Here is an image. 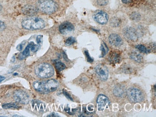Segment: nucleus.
Listing matches in <instances>:
<instances>
[{"instance_id":"1","label":"nucleus","mask_w":156,"mask_h":117,"mask_svg":"<svg viewBox=\"0 0 156 117\" xmlns=\"http://www.w3.org/2000/svg\"><path fill=\"white\" fill-rule=\"evenodd\" d=\"M33 86L37 91L48 94L57 90L59 87V83L56 80L51 79L47 81H35Z\"/></svg>"},{"instance_id":"2","label":"nucleus","mask_w":156,"mask_h":117,"mask_svg":"<svg viewBox=\"0 0 156 117\" xmlns=\"http://www.w3.org/2000/svg\"><path fill=\"white\" fill-rule=\"evenodd\" d=\"M22 26L27 30H37L44 28L45 27V23L41 18L31 17L24 20L22 22Z\"/></svg>"},{"instance_id":"3","label":"nucleus","mask_w":156,"mask_h":117,"mask_svg":"<svg viewBox=\"0 0 156 117\" xmlns=\"http://www.w3.org/2000/svg\"><path fill=\"white\" fill-rule=\"evenodd\" d=\"M37 76L41 78L45 79L51 77L54 75L55 71L52 66L46 63L39 64L35 68Z\"/></svg>"},{"instance_id":"4","label":"nucleus","mask_w":156,"mask_h":117,"mask_svg":"<svg viewBox=\"0 0 156 117\" xmlns=\"http://www.w3.org/2000/svg\"><path fill=\"white\" fill-rule=\"evenodd\" d=\"M37 6L40 10L47 14H52L57 8L56 4L52 0H39Z\"/></svg>"},{"instance_id":"5","label":"nucleus","mask_w":156,"mask_h":117,"mask_svg":"<svg viewBox=\"0 0 156 117\" xmlns=\"http://www.w3.org/2000/svg\"><path fill=\"white\" fill-rule=\"evenodd\" d=\"M126 94L128 99L132 102H140L144 99V96L141 91L136 88H130L127 91Z\"/></svg>"},{"instance_id":"6","label":"nucleus","mask_w":156,"mask_h":117,"mask_svg":"<svg viewBox=\"0 0 156 117\" xmlns=\"http://www.w3.org/2000/svg\"><path fill=\"white\" fill-rule=\"evenodd\" d=\"M14 98L15 101L19 103L27 104L29 102L28 95L21 90H17L14 93Z\"/></svg>"},{"instance_id":"7","label":"nucleus","mask_w":156,"mask_h":117,"mask_svg":"<svg viewBox=\"0 0 156 117\" xmlns=\"http://www.w3.org/2000/svg\"><path fill=\"white\" fill-rule=\"evenodd\" d=\"M97 74L103 81L107 80L109 76V71L107 68L102 64H99L95 68Z\"/></svg>"},{"instance_id":"8","label":"nucleus","mask_w":156,"mask_h":117,"mask_svg":"<svg viewBox=\"0 0 156 117\" xmlns=\"http://www.w3.org/2000/svg\"><path fill=\"white\" fill-rule=\"evenodd\" d=\"M124 36L128 40L132 41H136L138 39V34L136 31L131 27H126L123 30Z\"/></svg>"},{"instance_id":"9","label":"nucleus","mask_w":156,"mask_h":117,"mask_svg":"<svg viewBox=\"0 0 156 117\" xmlns=\"http://www.w3.org/2000/svg\"><path fill=\"white\" fill-rule=\"evenodd\" d=\"M95 21L101 25L106 24L108 21V16L106 12L103 11H98L93 16Z\"/></svg>"},{"instance_id":"10","label":"nucleus","mask_w":156,"mask_h":117,"mask_svg":"<svg viewBox=\"0 0 156 117\" xmlns=\"http://www.w3.org/2000/svg\"><path fill=\"white\" fill-rule=\"evenodd\" d=\"M109 99L103 95L98 96L97 98L98 109L100 112H102L109 104Z\"/></svg>"},{"instance_id":"11","label":"nucleus","mask_w":156,"mask_h":117,"mask_svg":"<svg viewBox=\"0 0 156 117\" xmlns=\"http://www.w3.org/2000/svg\"><path fill=\"white\" fill-rule=\"evenodd\" d=\"M74 29H75V27L74 25L69 22H65L62 23L59 27V31L60 33L63 35H66L70 33L73 31H74Z\"/></svg>"},{"instance_id":"12","label":"nucleus","mask_w":156,"mask_h":117,"mask_svg":"<svg viewBox=\"0 0 156 117\" xmlns=\"http://www.w3.org/2000/svg\"><path fill=\"white\" fill-rule=\"evenodd\" d=\"M109 41L113 46L120 47L123 44V41L119 35L116 34H111L109 36Z\"/></svg>"},{"instance_id":"13","label":"nucleus","mask_w":156,"mask_h":117,"mask_svg":"<svg viewBox=\"0 0 156 117\" xmlns=\"http://www.w3.org/2000/svg\"><path fill=\"white\" fill-rule=\"evenodd\" d=\"M126 93V91L125 87L120 84L116 86L113 90V94L114 96L119 98L124 97Z\"/></svg>"},{"instance_id":"14","label":"nucleus","mask_w":156,"mask_h":117,"mask_svg":"<svg viewBox=\"0 0 156 117\" xmlns=\"http://www.w3.org/2000/svg\"><path fill=\"white\" fill-rule=\"evenodd\" d=\"M37 9L36 7L32 6H26L22 9V12L25 15H33L37 12Z\"/></svg>"},{"instance_id":"15","label":"nucleus","mask_w":156,"mask_h":117,"mask_svg":"<svg viewBox=\"0 0 156 117\" xmlns=\"http://www.w3.org/2000/svg\"><path fill=\"white\" fill-rule=\"evenodd\" d=\"M109 59L111 62L113 63H119L121 61L120 54L115 51L111 52L109 55Z\"/></svg>"},{"instance_id":"16","label":"nucleus","mask_w":156,"mask_h":117,"mask_svg":"<svg viewBox=\"0 0 156 117\" xmlns=\"http://www.w3.org/2000/svg\"><path fill=\"white\" fill-rule=\"evenodd\" d=\"M130 56L132 59L136 61V62H142L143 60V56L142 55L136 51L132 52L130 54Z\"/></svg>"},{"instance_id":"17","label":"nucleus","mask_w":156,"mask_h":117,"mask_svg":"<svg viewBox=\"0 0 156 117\" xmlns=\"http://www.w3.org/2000/svg\"><path fill=\"white\" fill-rule=\"evenodd\" d=\"M32 43H33V42H30V44L27 45L22 53H21V55H20V58H19L20 60H23L25 58L28 56V55H30V50L31 46Z\"/></svg>"},{"instance_id":"18","label":"nucleus","mask_w":156,"mask_h":117,"mask_svg":"<svg viewBox=\"0 0 156 117\" xmlns=\"http://www.w3.org/2000/svg\"><path fill=\"white\" fill-rule=\"evenodd\" d=\"M54 64H55L56 69L59 71H62V70H65L66 68V65L59 60H55L54 61Z\"/></svg>"},{"instance_id":"19","label":"nucleus","mask_w":156,"mask_h":117,"mask_svg":"<svg viewBox=\"0 0 156 117\" xmlns=\"http://www.w3.org/2000/svg\"><path fill=\"white\" fill-rule=\"evenodd\" d=\"M136 48L138 49L139 51L144 53H149L151 52V50L146 48L145 46L142 45H138L136 46Z\"/></svg>"},{"instance_id":"20","label":"nucleus","mask_w":156,"mask_h":117,"mask_svg":"<svg viewBox=\"0 0 156 117\" xmlns=\"http://www.w3.org/2000/svg\"><path fill=\"white\" fill-rule=\"evenodd\" d=\"M121 23V20L119 18L114 17L111 20V25L113 27H118Z\"/></svg>"},{"instance_id":"21","label":"nucleus","mask_w":156,"mask_h":117,"mask_svg":"<svg viewBox=\"0 0 156 117\" xmlns=\"http://www.w3.org/2000/svg\"><path fill=\"white\" fill-rule=\"evenodd\" d=\"M2 107L4 108H19V106L15 103H10L5 104L2 105Z\"/></svg>"},{"instance_id":"22","label":"nucleus","mask_w":156,"mask_h":117,"mask_svg":"<svg viewBox=\"0 0 156 117\" xmlns=\"http://www.w3.org/2000/svg\"><path fill=\"white\" fill-rule=\"evenodd\" d=\"M100 49L101 51V54L100 57H103L105 56L106 54L107 53V51H108V48H107L105 44V45L104 44H101Z\"/></svg>"},{"instance_id":"23","label":"nucleus","mask_w":156,"mask_h":117,"mask_svg":"<svg viewBox=\"0 0 156 117\" xmlns=\"http://www.w3.org/2000/svg\"><path fill=\"white\" fill-rule=\"evenodd\" d=\"M76 40L75 38L73 37H68L66 41V46H71L76 43Z\"/></svg>"},{"instance_id":"24","label":"nucleus","mask_w":156,"mask_h":117,"mask_svg":"<svg viewBox=\"0 0 156 117\" xmlns=\"http://www.w3.org/2000/svg\"><path fill=\"white\" fill-rule=\"evenodd\" d=\"M40 47L39 45H36V44H34V42H33V43L32 44L31 46L30 50L33 52H36L38 51Z\"/></svg>"},{"instance_id":"25","label":"nucleus","mask_w":156,"mask_h":117,"mask_svg":"<svg viewBox=\"0 0 156 117\" xmlns=\"http://www.w3.org/2000/svg\"><path fill=\"white\" fill-rule=\"evenodd\" d=\"M97 3L101 6L106 5L108 3V0H97Z\"/></svg>"},{"instance_id":"26","label":"nucleus","mask_w":156,"mask_h":117,"mask_svg":"<svg viewBox=\"0 0 156 117\" xmlns=\"http://www.w3.org/2000/svg\"><path fill=\"white\" fill-rule=\"evenodd\" d=\"M36 41L37 45H39L40 46L42 43V36L41 35L37 36V37Z\"/></svg>"},{"instance_id":"27","label":"nucleus","mask_w":156,"mask_h":117,"mask_svg":"<svg viewBox=\"0 0 156 117\" xmlns=\"http://www.w3.org/2000/svg\"><path fill=\"white\" fill-rule=\"evenodd\" d=\"M85 54L86 55V57L87 58V60L88 62H93V59L90 56V54L88 53V51H85Z\"/></svg>"},{"instance_id":"28","label":"nucleus","mask_w":156,"mask_h":117,"mask_svg":"<svg viewBox=\"0 0 156 117\" xmlns=\"http://www.w3.org/2000/svg\"><path fill=\"white\" fill-rule=\"evenodd\" d=\"M132 70V68L130 67L126 66L123 68V71L126 73H131Z\"/></svg>"},{"instance_id":"29","label":"nucleus","mask_w":156,"mask_h":117,"mask_svg":"<svg viewBox=\"0 0 156 117\" xmlns=\"http://www.w3.org/2000/svg\"><path fill=\"white\" fill-rule=\"evenodd\" d=\"M139 15L137 13H135L133 12V14L131 15V18H132L133 20H138L139 19Z\"/></svg>"},{"instance_id":"30","label":"nucleus","mask_w":156,"mask_h":117,"mask_svg":"<svg viewBox=\"0 0 156 117\" xmlns=\"http://www.w3.org/2000/svg\"><path fill=\"white\" fill-rule=\"evenodd\" d=\"M5 25L3 22L0 21V31L4 30L5 28Z\"/></svg>"},{"instance_id":"31","label":"nucleus","mask_w":156,"mask_h":117,"mask_svg":"<svg viewBox=\"0 0 156 117\" xmlns=\"http://www.w3.org/2000/svg\"><path fill=\"white\" fill-rule=\"evenodd\" d=\"M63 94L66 96V97L67 98H68V99H70L71 100H73V99L71 97L69 94L65 90H63Z\"/></svg>"},{"instance_id":"32","label":"nucleus","mask_w":156,"mask_h":117,"mask_svg":"<svg viewBox=\"0 0 156 117\" xmlns=\"http://www.w3.org/2000/svg\"><path fill=\"white\" fill-rule=\"evenodd\" d=\"M23 46H24V43H22L21 44H20V45H18L17 46V50L19 51H21L22 49H23Z\"/></svg>"},{"instance_id":"33","label":"nucleus","mask_w":156,"mask_h":117,"mask_svg":"<svg viewBox=\"0 0 156 117\" xmlns=\"http://www.w3.org/2000/svg\"><path fill=\"white\" fill-rule=\"evenodd\" d=\"M48 117H60V116H58V115H57L56 114L52 113L49 115Z\"/></svg>"},{"instance_id":"34","label":"nucleus","mask_w":156,"mask_h":117,"mask_svg":"<svg viewBox=\"0 0 156 117\" xmlns=\"http://www.w3.org/2000/svg\"><path fill=\"white\" fill-rule=\"evenodd\" d=\"M122 2L125 4H128L131 2V0H122Z\"/></svg>"},{"instance_id":"35","label":"nucleus","mask_w":156,"mask_h":117,"mask_svg":"<svg viewBox=\"0 0 156 117\" xmlns=\"http://www.w3.org/2000/svg\"><path fill=\"white\" fill-rule=\"evenodd\" d=\"M5 79V77L0 76V83H1L2 81H4Z\"/></svg>"},{"instance_id":"36","label":"nucleus","mask_w":156,"mask_h":117,"mask_svg":"<svg viewBox=\"0 0 156 117\" xmlns=\"http://www.w3.org/2000/svg\"><path fill=\"white\" fill-rule=\"evenodd\" d=\"M1 4H0V11H1Z\"/></svg>"}]
</instances>
